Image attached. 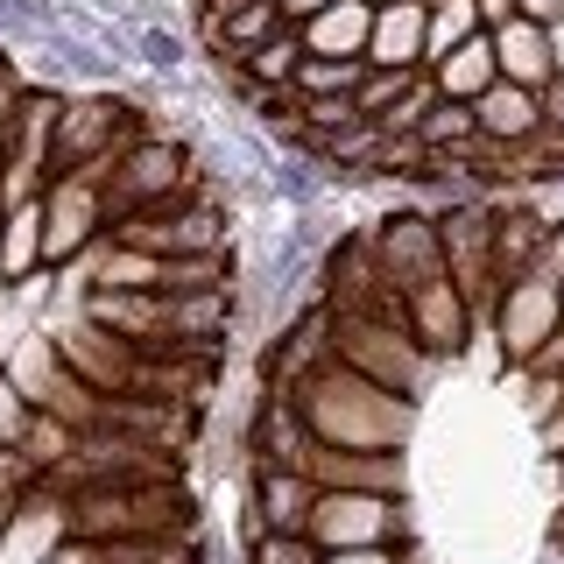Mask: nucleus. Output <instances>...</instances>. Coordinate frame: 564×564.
Wrapping results in <instances>:
<instances>
[{
    "mask_svg": "<svg viewBox=\"0 0 564 564\" xmlns=\"http://www.w3.org/2000/svg\"><path fill=\"white\" fill-rule=\"evenodd\" d=\"M296 410H304L317 445H339V452H402L416 423V402L395 395V388L352 375V367H317V375L296 388Z\"/></svg>",
    "mask_w": 564,
    "mask_h": 564,
    "instance_id": "1",
    "label": "nucleus"
},
{
    "mask_svg": "<svg viewBox=\"0 0 564 564\" xmlns=\"http://www.w3.org/2000/svg\"><path fill=\"white\" fill-rule=\"evenodd\" d=\"M78 543H134V536H191L198 501L176 480H141V487H99V494H64Z\"/></svg>",
    "mask_w": 564,
    "mask_h": 564,
    "instance_id": "2",
    "label": "nucleus"
},
{
    "mask_svg": "<svg viewBox=\"0 0 564 564\" xmlns=\"http://www.w3.org/2000/svg\"><path fill=\"white\" fill-rule=\"evenodd\" d=\"M99 184H106V205L113 219H134V212H155V205H176L205 184L198 170V141L184 134H134L113 163H99Z\"/></svg>",
    "mask_w": 564,
    "mask_h": 564,
    "instance_id": "3",
    "label": "nucleus"
},
{
    "mask_svg": "<svg viewBox=\"0 0 564 564\" xmlns=\"http://www.w3.org/2000/svg\"><path fill=\"white\" fill-rule=\"evenodd\" d=\"M332 311V304H325ZM332 360L352 375L395 388V395H423V381L437 375V360L416 346V332L402 325V311H332Z\"/></svg>",
    "mask_w": 564,
    "mask_h": 564,
    "instance_id": "4",
    "label": "nucleus"
},
{
    "mask_svg": "<svg viewBox=\"0 0 564 564\" xmlns=\"http://www.w3.org/2000/svg\"><path fill=\"white\" fill-rule=\"evenodd\" d=\"M234 234H240V205L226 198V191H212V184H198L191 198H176V205L113 219V240H128V247H141V254H155V261L234 254Z\"/></svg>",
    "mask_w": 564,
    "mask_h": 564,
    "instance_id": "5",
    "label": "nucleus"
},
{
    "mask_svg": "<svg viewBox=\"0 0 564 564\" xmlns=\"http://www.w3.org/2000/svg\"><path fill=\"white\" fill-rule=\"evenodd\" d=\"M43 219H50V269H78L93 247L113 234V205H106L99 170H70L50 176L43 191Z\"/></svg>",
    "mask_w": 564,
    "mask_h": 564,
    "instance_id": "6",
    "label": "nucleus"
},
{
    "mask_svg": "<svg viewBox=\"0 0 564 564\" xmlns=\"http://www.w3.org/2000/svg\"><path fill=\"white\" fill-rule=\"evenodd\" d=\"M360 234H367V247H375L381 275L395 282V296H410V290H423V282L445 275V234H437L431 205H395L388 219L360 226Z\"/></svg>",
    "mask_w": 564,
    "mask_h": 564,
    "instance_id": "7",
    "label": "nucleus"
},
{
    "mask_svg": "<svg viewBox=\"0 0 564 564\" xmlns=\"http://www.w3.org/2000/svg\"><path fill=\"white\" fill-rule=\"evenodd\" d=\"M410 536L402 516V494H317L311 516V543L317 551H388V543Z\"/></svg>",
    "mask_w": 564,
    "mask_h": 564,
    "instance_id": "8",
    "label": "nucleus"
},
{
    "mask_svg": "<svg viewBox=\"0 0 564 564\" xmlns=\"http://www.w3.org/2000/svg\"><path fill=\"white\" fill-rule=\"evenodd\" d=\"M437 234H445V275L458 282V296L473 304V317H494V205H445L437 212Z\"/></svg>",
    "mask_w": 564,
    "mask_h": 564,
    "instance_id": "9",
    "label": "nucleus"
},
{
    "mask_svg": "<svg viewBox=\"0 0 564 564\" xmlns=\"http://www.w3.org/2000/svg\"><path fill=\"white\" fill-rule=\"evenodd\" d=\"M494 339H501V360L508 367H536L543 360V346L557 339V325H564V296L557 290H543V282H508L501 296H494Z\"/></svg>",
    "mask_w": 564,
    "mask_h": 564,
    "instance_id": "10",
    "label": "nucleus"
},
{
    "mask_svg": "<svg viewBox=\"0 0 564 564\" xmlns=\"http://www.w3.org/2000/svg\"><path fill=\"white\" fill-rule=\"evenodd\" d=\"M78 529H70V501L57 487H29L0 522V564H57Z\"/></svg>",
    "mask_w": 564,
    "mask_h": 564,
    "instance_id": "11",
    "label": "nucleus"
},
{
    "mask_svg": "<svg viewBox=\"0 0 564 564\" xmlns=\"http://www.w3.org/2000/svg\"><path fill=\"white\" fill-rule=\"evenodd\" d=\"M78 311L99 332L128 339L141 352H176L170 346V296L163 290H78Z\"/></svg>",
    "mask_w": 564,
    "mask_h": 564,
    "instance_id": "12",
    "label": "nucleus"
},
{
    "mask_svg": "<svg viewBox=\"0 0 564 564\" xmlns=\"http://www.w3.org/2000/svg\"><path fill=\"white\" fill-rule=\"evenodd\" d=\"M402 325L416 332V346L431 352V360H452V352L473 339V325H480V317H473V304L458 296L452 275H437V282H423V290L402 296Z\"/></svg>",
    "mask_w": 564,
    "mask_h": 564,
    "instance_id": "13",
    "label": "nucleus"
},
{
    "mask_svg": "<svg viewBox=\"0 0 564 564\" xmlns=\"http://www.w3.org/2000/svg\"><path fill=\"white\" fill-rule=\"evenodd\" d=\"M304 480L317 494H402V452H339V445H317L304 458Z\"/></svg>",
    "mask_w": 564,
    "mask_h": 564,
    "instance_id": "14",
    "label": "nucleus"
},
{
    "mask_svg": "<svg viewBox=\"0 0 564 564\" xmlns=\"http://www.w3.org/2000/svg\"><path fill=\"white\" fill-rule=\"evenodd\" d=\"M311 516H317V487L304 473L254 466V508H247L254 536H311Z\"/></svg>",
    "mask_w": 564,
    "mask_h": 564,
    "instance_id": "15",
    "label": "nucleus"
},
{
    "mask_svg": "<svg viewBox=\"0 0 564 564\" xmlns=\"http://www.w3.org/2000/svg\"><path fill=\"white\" fill-rule=\"evenodd\" d=\"M367 64H375V70H431V0H395V8H375Z\"/></svg>",
    "mask_w": 564,
    "mask_h": 564,
    "instance_id": "16",
    "label": "nucleus"
},
{
    "mask_svg": "<svg viewBox=\"0 0 564 564\" xmlns=\"http://www.w3.org/2000/svg\"><path fill=\"white\" fill-rule=\"evenodd\" d=\"M247 452H254V466H275V473H304V458L317 452V437H311V423L304 410H296V395H261V410H254V431H247Z\"/></svg>",
    "mask_w": 564,
    "mask_h": 564,
    "instance_id": "17",
    "label": "nucleus"
},
{
    "mask_svg": "<svg viewBox=\"0 0 564 564\" xmlns=\"http://www.w3.org/2000/svg\"><path fill=\"white\" fill-rule=\"evenodd\" d=\"M487 35H494V64H501L508 85H522V93H551L557 85V50H551V29L543 22L516 14V22H501Z\"/></svg>",
    "mask_w": 564,
    "mask_h": 564,
    "instance_id": "18",
    "label": "nucleus"
},
{
    "mask_svg": "<svg viewBox=\"0 0 564 564\" xmlns=\"http://www.w3.org/2000/svg\"><path fill=\"white\" fill-rule=\"evenodd\" d=\"M473 120H480V141H494L501 155H522L529 141L543 134V93H522V85H494V93L473 106Z\"/></svg>",
    "mask_w": 564,
    "mask_h": 564,
    "instance_id": "19",
    "label": "nucleus"
},
{
    "mask_svg": "<svg viewBox=\"0 0 564 564\" xmlns=\"http://www.w3.org/2000/svg\"><path fill=\"white\" fill-rule=\"evenodd\" d=\"M35 275H57V269H50V219H43V198H35V205H8V219H0V290L35 282Z\"/></svg>",
    "mask_w": 564,
    "mask_h": 564,
    "instance_id": "20",
    "label": "nucleus"
},
{
    "mask_svg": "<svg viewBox=\"0 0 564 564\" xmlns=\"http://www.w3.org/2000/svg\"><path fill=\"white\" fill-rule=\"evenodd\" d=\"M304 57H352V64H367V35H375V8L367 0H339V8H325V14H311L304 29Z\"/></svg>",
    "mask_w": 564,
    "mask_h": 564,
    "instance_id": "21",
    "label": "nucleus"
},
{
    "mask_svg": "<svg viewBox=\"0 0 564 564\" xmlns=\"http://www.w3.org/2000/svg\"><path fill=\"white\" fill-rule=\"evenodd\" d=\"M431 85H437V99L480 106L494 85H501V64H494V35H473V43H458L452 57H437V64H431Z\"/></svg>",
    "mask_w": 564,
    "mask_h": 564,
    "instance_id": "22",
    "label": "nucleus"
},
{
    "mask_svg": "<svg viewBox=\"0 0 564 564\" xmlns=\"http://www.w3.org/2000/svg\"><path fill=\"white\" fill-rule=\"evenodd\" d=\"M543 234H551V219L543 212H529V205H494V282H522L529 275V261H536V247H543Z\"/></svg>",
    "mask_w": 564,
    "mask_h": 564,
    "instance_id": "23",
    "label": "nucleus"
},
{
    "mask_svg": "<svg viewBox=\"0 0 564 564\" xmlns=\"http://www.w3.org/2000/svg\"><path fill=\"white\" fill-rule=\"evenodd\" d=\"M0 375H8L14 388H22V395L35 402V410H50L70 367H64V352H57V339H50V332H29V339L14 346L8 360H0Z\"/></svg>",
    "mask_w": 564,
    "mask_h": 564,
    "instance_id": "24",
    "label": "nucleus"
},
{
    "mask_svg": "<svg viewBox=\"0 0 564 564\" xmlns=\"http://www.w3.org/2000/svg\"><path fill=\"white\" fill-rule=\"evenodd\" d=\"M416 141H423V155H466L473 141H480V120H473V106H458V99H437L431 113H423Z\"/></svg>",
    "mask_w": 564,
    "mask_h": 564,
    "instance_id": "25",
    "label": "nucleus"
},
{
    "mask_svg": "<svg viewBox=\"0 0 564 564\" xmlns=\"http://www.w3.org/2000/svg\"><path fill=\"white\" fill-rule=\"evenodd\" d=\"M360 78H367V64H352V57H304L290 93L296 99H360Z\"/></svg>",
    "mask_w": 564,
    "mask_h": 564,
    "instance_id": "26",
    "label": "nucleus"
},
{
    "mask_svg": "<svg viewBox=\"0 0 564 564\" xmlns=\"http://www.w3.org/2000/svg\"><path fill=\"white\" fill-rule=\"evenodd\" d=\"M78 437H85V431H70L64 416L35 410V423H29V437H22V458H29V466H35V480H50V473H57L64 458L78 452Z\"/></svg>",
    "mask_w": 564,
    "mask_h": 564,
    "instance_id": "27",
    "label": "nucleus"
},
{
    "mask_svg": "<svg viewBox=\"0 0 564 564\" xmlns=\"http://www.w3.org/2000/svg\"><path fill=\"white\" fill-rule=\"evenodd\" d=\"M296 64H304V35L282 29L275 43H261L254 57H247V85H261V93H290V85H296Z\"/></svg>",
    "mask_w": 564,
    "mask_h": 564,
    "instance_id": "28",
    "label": "nucleus"
},
{
    "mask_svg": "<svg viewBox=\"0 0 564 564\" xmlns=\"http://www.w3.org/2000/svg\"><path fill=\"white\" fill-rule=\"evenodd\" d=\"M473 35H487L480 0H431V64L452 57V50L473 43Z\"/></svg>",
    "mask_w": 564,
    "mask_h": 564,
    "instance_id": "29",
    "label": "nucleus"
},
{
    "mask_svg": "<svg viewBox=\"0 0 564 564\" xmlns=\"http://www.w3.org/2000/svg\"><path fill=\"white\" fill-rule=\"evenodd\" d=\"M416 78H423V70H375V64H367V78H360V120H388V113H395V99L410 93Z\"/></svg>",
    "mask_w": 564,
    "mask_h": 564,
    "instance_id": "30",
    "label": "nucleus"
},
{
    "mask_svg": "<svg viewBox=\"0 0 564 564\" xmlns=\"http://www.w3.org/2000/svg\"><path fill=\"white\" fill-rule=\"evenodd\" d=\"M29 423H35V402H29L8 375H0V452H22Z\"/></svg>",
    "mask_w": 564,
    "mask_h": 564,
    "instance_id": "31",
    "label": "nucleus"
},
{
    "mask_svg": "<svg viewBox=\"0 0 564 564\" xmlns=\"http://www.w3.org/2000/svg\"><path fill=\"white\" fill-rule=\"evenodd\" d=\"M247 564H325L311 536H254L247 543Z\"/></svg>",
    "mask_w": 564,
    "mask_h": 564,
    "instance_id": "32",
    "label": "nucleus"
},
{
    "mask_svg": "<svg viewBox=\"0 0 564 564\" xmlns=\"http://www.w3.org/2000/svg\"><path fill=\"white\" fill-rule=\"evenodd\" d=\"M29 70H22V57H14V50H0V134L14 128V120H22V106H29Z\"/></svg>",
    "mask_w": 564,
    "mask_h": 564,
    "instance_id": "33",
    "label": "nucleus"
},
{
    "mask_svg": "<svg viewBox=\"0 0 564 564\" xmlns=\"http://www.w3.org/2000/svg\"><path fill=\"white\" fill-rule=\"evenodd\" d=\"M522 282H543V290L564 296V226L557 219H551V234H543V247H536V261H529Z\"/></svg>",
    "mask_w": 564,
    "mask_h": 564,
    "instance_id": "34",
    "label": "nucleus"
},
{
    "mask_svg": "<svg viewBox=\"0 0 564 564\" xmlns=\"http://www.w3.org/2000/svg\"><path fill=\"white\" fill-rule=\"evenodd\" d=\"M325 564H416V557L402 551V543H388V551H332Z\"/></svg>",
    "mask_w": 564,
    "mask_h": 564,
    "instance_id": "35",
    "label": "nucleus"
},
{
    "mask_svg": "<svg viewBox=\"0 0 564 564\" xmlns=\"http://www.w3.org/2000/svg\"><path fill=\"white\" fill-rule=\"evenodd\" d=\"M275 8H282V22H290V29H304V22H311V14H325V8H339V0H275Z\"/></svg>",
    "mask_w": 564,
    "mask_h": 564,
    "instance_id": "36",
    "label": "nucleus"
},
{
    "mask_svg": "<svg viewBox=\"0 0 564 564\" xmlns=\"http://www.w3.org/2000/svg\"><path fill=\"white\" fill-rule=\"evenodd\" d=\"M522 14H529V22H543V29H557L564 22V0H522Z\"/></svg>",
    "mask_w": 564,
    "mask_h": 564,
    "instance_id": "37",
    "label": "nucleus"
},
{
    "mask_svg": "<svg viewBox=\"0 0 564 564\" xmlns=\"http://www.w3.org/2000/svg\"><path fill=\"white\" fill-rule=\"evenodd\" d=\"M480 14H487V29H501V22H516V14H522V0H480Z\"/></svg>",
    "mask_w": 564,
    "mask_h": 564,
    "instance_id": "38",
    "label": "nucleus"
},
{
    "mask_svg": "<svg viewBox=\"0 0 564 564\" xmlns=\"http://www.w3.org/2000/svg\"><path fill=\"white\" fill-rule=\"evenodd\" d=\"M543 128H564V78L543 93Z\"/></svg>",
    "mask_w": 564,
    "mask_h": 564,
    "instance_id": "39",
    "label": "nucleus"
},
{
    "mask_svg": "<svg viewBox=\"0 0 564 564\" xmlns=\"http://www.w3.org/2000/svg\"><path fill=\"white\" fill-rule=\"evenodd\" d=\"M551 50H557V78H564V22L551 29Z\"/></svg>",
    "mask_w": 564,
    "mask_h": 564,
    "instance_id": "40",
    "label": "nucleus"
},
{
    "mask_svg": "<svg viewBox=\"0 0 564 564\" xmlns=\"http://www.w3.org/2000/svg\"><path fill=\"white\" fill-rule=\"evenodd\" d=\"M551 551H564V508H557V522H551Z\"/></svg>",
    "mask_w": 564,
    "mask_h": 564,
    "instance_id": "41",
    "label": "nucleus"
},
{
    "mask_svg": "<svg viewBox=\"0 0 564 564\" xmlns=\"http://www.w3.org/2000/svg\"><path fill=\"white\" fill-rule=\"evenodd\" d=\"M367 8H395V0H367Z\"/></svg>",
    "mask_w": 564,
    "mask_h": 564,
    "instance_id": "42",
    "label": "nucleus"
},
{
    "mask_svg": "<svg viewBox=\"0 0 564 564\" xmlns=\"http://www.w3.org/2000/svg\"><path fill=\"white\" fill-rule=\"evenodd\" d=\"M551 564H564V551H551Z\"/></svg>",
    "mask_w": 564,
    "mask_h": 564,
    "instance_id": "43",
    "label": "nucleus"
},
{
    "mask_svg": "<svg viewBox=\"0 0 564 564\" xmlns=\"http://www.w3.org/2000/svg\"><path fill=\"white\" fill-rule=\"evenodd\" d=\"M0 163H8V141H0Z\"/></svg>",
    "mask_w": 564,
    "mask_h": 564,
    "instance_id": "44",
    "label": "nucleus"
},
{
    "mask_svg": "<svg viewBox=\"0 0 564 564\" xmlns=\"http://www.w3.org/2000/svg\"><path fill=\"white\" fill-rule=\"evenodd\" d=\"M155 8H170V0H155Z\"/></svg>",
    "mask_w": 564,
    "mask_h": 564,
    "instance_id": "45",
    "label": "nucleus"
}]
</instances>
